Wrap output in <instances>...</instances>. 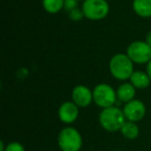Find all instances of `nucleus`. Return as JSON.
I'll use <instances>...</instances> for the list:
<instances>
[{"mask_svg": "<svg viewBox=\"0 0 151 151\" xmlns=\"http://www.w3.org/2000/svg\"><path fill=\"white\" fill-rule=\"evenodd\" d=\"M99 121L101 127L110 132H118L121 129L122 125L126 121L123 111L118 107H110L103 109L99 113Z\"/></svg>", "mask_w": 151, "mask_h": 151, "instance_id": "f257e3e1", "label": "nucleus"}, {"mask_svg": "<svg viewBox=\"0 0 151 151\" xmlns=\"http://www.w3.org/2000/svg\"><path fill=\"white\" fill-rule=\"evenodd\" d=\"M109 69L111 75L119 81H125L130 79L134 73V62L126 54L118 53L111 58L109 63Z\"/></svg>", "mask_w": 151, "mask_h": 151, "instance_id": "f03ea898", "label": "nucleus"}, {"mask_svg": "<svg viewBox=\"0 0 151 151\" xmlns=\"http://www.w3.org/2000/svg\"><path fill=\"white\" fill-rule=\"evenodd\" d=\"M83 139L78 129L66 126L58 134V146L62 151H80Z\"/></svg>", "mask_w": 151, "mask_h": 151, "instance_id": "7ed1b4c3", "label": "nucleus"}, {"mask_svg": "<svg viewBox=\"0 0 151 151\" xmlns=\"http://www.w3.org/2000/svg\"><path fill=\"white\" fill-rule=\"evenodd\" d=\"M84 17L91 21H99L108 17L110 5L107 0H85L82 5Z\"/></svg>", "mask_w": 151, "mask_h": 151, "instance_id": "20e7f679", "label": "nucleus"}, {"mask_svg": "<svg viewBox=\"0 0 151 151\" xmlns=\"http://www.w3.org/2000/svg\"><path fill=\"white\" fill-rule=\"evenodd\" d=\"M93 101L101 109L113 107L117 101L116 91L111 85L101 83L93 88Z\"/></svg>", "mask_w": 151, "mask_h": 151, "instance_id": "39448f33", "label": "nucleus"}, {"mask_svg": "<svg viewBox=\"0 0 151 151\" xmlns=\"http://www.w3.org/2000/svg\"><path fill=\"white\" fill-rule=\"evenodd\" d=\"M126 55L137 64H147L151 60V46L146 42L134 40L128 45Z\"/></svg>", "mask_w": 151, "mask_h": 151, "instance_id": "423d86ee", "label": "nucleus"}, {"mask_svg": "<svg viewBox=\"0 0 151 151\" xmlns=\"http://www.w3.org/2000/svg\"><path fill=\"white\" fill-rule=\"evenodd\" d=\"M122 111L127 121L138 122L144 118L146 114V107L143 101L139 99H132L124 105Z\"/></svg>", "mask_w": 151, "mask_h": 151, "instance_id": "0eeeda50", "label": "nucleus"}, {"mask_svg": "<svg viewBox=\"0 0 151 151\" xmlns=\"http://www.w3.org/2000/svg\"><path fill=\"white\" fill-rule=\"evenodd\" d=\"M71 101L79 108H87L93 101V92L85 85H78L71 91Z\"/></svg>", "mask_w": 151, "mask_h": 151, "instance_id": "6e6552de", "label": "nucleus"}, {"mask_svg": "<svg viewBox=\"0 0 151 151\" xmlns=\"http://www.w3.org/2000/svg\"><path fill=\"white\" fill-rule=\"evenodd\" d=\"M58 117L65 124L73 123L79 117V107L73 101H64L58 109Z\"/></svg>", "mask_w": 151, "mask_h": 151, "instance_id": "1a4fd4ad", "label": "nucleus"}, {"mask_svg": "<svg viewBox=\"0 0 151 151\" xmlns=\"http://www.w3.org/2000/svg\"><path fill=\"white\" fill-rule=\"evenodd\" d=\"M117 99L121 103H128V101L134 99L136 96V88L132 83H122L118 86L116 90Z\"/></svg>", "mask_w": 151, "mask_h": 151, "instance_id": "9d476101", "label": "nucleus"}, {"mask_svg": "<svg viewBox=\"0 0 151 151\" xmlns=\"http://www.w3.org/2000/svg\"><path fill=\"white\" fill-rule=\"evenodd\" d=\"M129 81L136 89H146L151 83V80L149 78L148 73L146 71H142V70L134 71Z\"/></svg>", "mask_w": 151, "mask_h": 151, "instance_id": "9b49d317", "label": "nucleus"}, {"mask_svg": "<svg viewBox=\"0 0 151 151\" xmlns=\"http://www.w3.org/2000/svg\"><path fill=\"white\" fill-rule=\"evenodd\" d=\"M132 9L141 18H151V0H132Z\"/></svg>", "mask_w": 151, "mask_h": 151, "instance_id": "f8f14e48", "label": "nucleus"}, {"mask_svg": "<svg viewBox=\"0 0 151 151\" xmlns=\"http://www.w3.org/2000/svg\"><path fill=\"white\" fill-rule=\"evenodd\" d=\"M120 132H121V134L125 139L134 140V139H137L139 137L140 128H139L138 124H137L136 122L127 121V120H126L123 125H122L121 129H120Z\"/></svg>", "mask_w": 151, "mask_h": 151, "instance_id": "ddd939ff", "label": "nucleus"}, {"mask_svg": "<svg viewBox=\"0 0 151 151\" xmlns=\"http://www.w3.org/2000/svg\"><path fill=\"white\" fill-rule=\"evenodd\" d=\"M42 7L49 14H57L64 7V0H42Z\"/></svg>", "mask_w": 151, "mask_h": 151, "instance_id": "4468645a", "label": "nucleus"}, {"mask_svg": "<svg viewBox=\"0 0 151 151\" xmlns=\"http://www.w3.org/2000/svg\"><path fill=\"white\" fill-rule=\"evenodd\" d=\"M68 17H69V19H70L71 21H75V22L81 21L83 18H85L82 9H79V7H77V9H73L71 12H69Z\"/></svg>", "mask_w": 151, "mask_h": 151, "instance_id": "2eb2a0df", "label": "nucleus"}, {"mask_svg": "<svg viewBox=\"0 0 151 151\" xmlns=\"http://www.w3.org/2000/svg\"><path fill=\"white\" fill-rule=\"evenodd\" d=\"M5 151H26L24 146L19 142H12L6 145Z\"/></svg>", "mask_w": 151, "mask_h": 151, "instance_id": "dca6fc26", "label": "nucleus"}, {"mask_svg": "<svg viewBox=\"0 0 151 151\" xmlns=\"http://www.w3.org/2000/svg\"><path fill=\"white\" fill-rule=\"evenodd\" d=\"M77 7H78V1L77 0H64V7H63V9L66 11L67 13L77 9Z\"/></svg>", "mask_w": 151, "mask_h": 151, "instance_id": "f3484780", "label": "nucleus"}, {"mask_svg": "<svg viewBox=\"0 0 151 151\" xmlns=\"http://www.w3.org/2000/svg\"><path fill=\"white\" fill-rule=\"evenodd\" d=\"M146 73H148L149 78H150V80H151V60L149 61L148 63H147V67H146Z\"/></svg>", "mask_w": 151, "mask_h": 151, "instance_id": "a211bd4d", "label": "nucleus"}, {"mask_svg": "<svg viewBox=\"0 0 151 151\" xmlns=\"http://www.w3.org/2000/svg\"><path fill=\"white\" fill-rule=\"evenodd\" d=\"M145 42H146L147 44L149 45V46H151V30L148 32V33L146 34V38H145Z\"/></svg>", "mask_w": 151, "mask_h": 151, "instance_id": "6ab92c4d", "label": "nucleus"}, {"mask_svg": "<svg viewBox=\"0 0 151 151\" xmlns=\"http://www.w3.org/2000/svg\"><path fill=\"white\" fill-rule=\"evenodd\" d=\"M5 148H6V146H5L4 142H0V151H5Z\"/></svg>", "mask_w": 151, "mask_h": 151, "instance_id": "aec40b11", "label": "nucleus"}, {"mask_svg": "<svg viewBox=\"0 0 151 151\" xmlns=\"http://www.w3.org/2000/svg\"><path fill=\"white\" fill-rule=\"evenodd\" d=\"M77 1H78V2H79V1H83V2H84L85 0H77Z\"/></svg>", "mask_w": 151, "mask_h": 151, "instance_id": "412c9836", "label": "nucleus"}, {"mask_svg": "<svg viewBox=\"0 0 151 151\" xmlns=\"http://www.w3.org/2000/svg\"><path fill=\"white\" fill-rule=\"evenodd\" d=\"M107 1H108V0H107Z\"/></svg>", "mask_w": 151, "mask_h": 151, "instance_id": "4be33fe9", "label": "nucleus"}]
</instances>
